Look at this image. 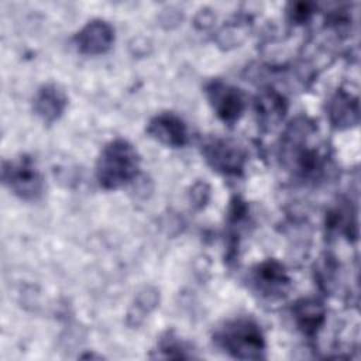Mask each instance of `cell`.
<instances>
[{
  "instance_id": "4",
  "label": "cell",
  "mask_w": 361,
  "mask_h": 361,
  "mask_svg": "<svg viewBox=\"0 0 361 361\" xmlns=\"http://www.w3.org/2000/svg\"><path fill=\"white\" fill-rule=\"evenodd\" d=\"M206 94L214 113L224 123L233 124L243 114L245 104L244 96L238 87L221 80H212L206 87Z\"/></svg>"
},
{
  "instance_id": "5",
  "label": "cell",
  "mask_w": 361,
  "mask_h": 361,
  "mask_svg": "<svg viewBox=\"0 0 361 361\" xmlns=\"http://www.w3.org/2000/svg\"><path fill=\"white\" fill-rule=\"evenodd\" d=\"M203 154L209 165L223 173H238L245 162L243 149L230 140H210L204 144Z\"/></svg>"
},
{
  "instance_id": "7",
  "label": "cell",
  "mask_w": 361,
  "mask_h": 361,
  "mask_svg": "<svg viewBox=\"0 0 361 361\" xmlns=\"http://www.w3.org/2000/svg\"><path fill=\"white\" fill-rule=\"evenodd\" d=\"M148 134L157 141L169 147H182L188 141V130L180 117L173 113L155 116L147 128Z\"/></svg>"
},
{
  "instance_id": "9",
  "label": "cell",
  "mask_w": 361,
  "mask_h": 361,
  "mask_svg": "<svg viewBox=\"0 0 361 361\" xmlns=\"http://www.w3.org/2000/svg\"><path fill=\"white\" fill-rule=\"evenodd\" d=\"M257 289L265 296H278L286 290L289 278L285 268L276 261H267L258 265L252 278Z\"/></svg>"
},
{
  "instance_id": "12",
  "label": "cell",
  "mask_w": 361,
  "mask_h": 361,
  "mask_svg": "<svg viewBox=\"0 0 361 361\" xmlns=\"http://www.w3.org/2000/svg\"><path fill=\"white\" fill-rule=\"evenodd\" d=\"M257 110L261 121L272 126L283 117L285 103L279 94H276L275 92H268V93H262L258 97Z\"/></svg>"
},
{
  "instance_id": "1",
  "label": "cell",
  "mask_w": 361,
  "mask_h": 361,
  "mask_svg": "<svg viewBox=\"0 0 361 361\" xmlns=\"http://www.w3.org/2000/svg\"><path fill=\"white\" fill-rule=\"evenodd\" d=\"M140 158L135 148L126 140L109 142L100 152L96 176L104 189H117L137 176Z\"/></svg>"
},
{
  "instance_id": "6",
  "label": "cell",
  "mask_w": 361,
  "mask_h": 361,
  "mask_svg": "<svg viewBox=\"0 0 361 361\" xmlns=\"http://www.w3.org/2000/svg\"><path fill=\"white\" fill-rule=\"evenodd\" d=\"M114 41V30L102 20L87 23L76 35V48L86 55H99L106 52Z\"/></svg>"
},
{
  "instance_id": "11",
  "label": "cell",
  "mask_w": 361,
  "mask_h": 361,
  "mask_svg": "<svg viewBox=\"0 0 361 361\" xmlns=\"http://www.w3.org/2000/svg\"><path fill=\"white\" fill-rule=\"evenodd\" d=\"M298 326L305 333H314L324 319V310L316 300H303L295 309Z\"/></svg>"
},
{
  "instance_id": "2",
  "label": "cell",
  "mask_w": 361,
  "mask_h": 361,
  "mask_svg": "<svg viewBox=\"0 0 361 361\" xmlns=\"http://www.w3.org/2000/svg\"><path fill=\"white\" fill-rule=\"evenodd\" d=\"M216 343L235 358H261L265 340L259 326L248 319L238 317L227 322L216 333Z\"/></svg>"
},
{
  "instance_id": "3",
  "label": "cell",
  "mask_w": 361,
  "mask_h": 361,
  "mask_svg": "<svg viewBox=\"0 0 361 361\" xmlns=\"http://www.w3.org/2000/svg\"><path fill=\"white\" fill-rule=\"evenodd\" d=\"M3 182L21 199H35L42 192V178L34 161L20 157L3 164Z\"/></svg>"
},
{
  "instance_id": "8",
  "label": "cell",
  "mask_w": 361,
  "mask_h": 361,
  "mask_svg": "<svg viewBox=\"0 0 361 361\" xmlns=\"http://www.w3.org/2000/svg\"><path fill=\"white\" fill-rule=\"evenodd\" d=\"M68 106L65 92L56 85H44L34 96V110L45 121H55L62 116Z\"/></svg>"
},
{
  "instance_id": "10",
  "label": "cell",
  "mask_w": 361,
  "mask_h": 361,
  "mask_svg": "<svg viewBox=\"0 0 361 361\" xmlns=\"http://www.w3.org/2000/svg\"><path fill=\"white\" fill-rule=\"evenodd\" d=\"M329 116L334 126L348 127L358 120L357 100L344 92H338L330 102Z\"/></svg>"
}]
</instances>
